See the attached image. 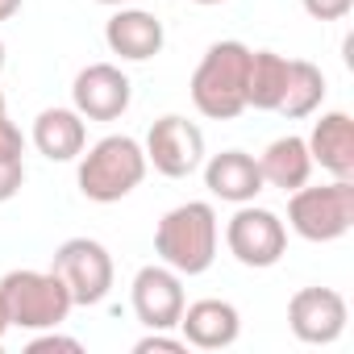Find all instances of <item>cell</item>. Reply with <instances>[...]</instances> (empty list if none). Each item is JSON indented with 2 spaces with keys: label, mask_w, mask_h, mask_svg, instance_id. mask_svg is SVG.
<instances>
[{
  "label": "cell",
  "mask_w": 354,
  "mask_h": 354,
  "mask_svg": "<svg viewBox=\"0 0 354 354\" xmlns=\"http://www.w3.org/2000/svg\"><path fill=\"white\" fill-rule=\"evenodd\" d=\"M21 13V0H0V21H9Z\"/></svg>",
  "instance_id": "d4e9b609"
},
{
  "label": "cell",
  "mask_w": 354,
  "mask_h": 354,
  "mask_svg": "<svg viewBox=\"0 0 354 354\" xmlns=\"http://www.w3.org/2000/svg\"><path fill=\"white\" fill-rule=\"evenodd\" d=\"M192 5H225V0H192Z\"/></svg>",
  "instance_id": "83f0119b"
},
{
  "label": "cell",
  "mask_w": 354,
  "mask_h": 354,
  "mask_svg": "<svg viewBox=\"0 0 354 354\" xmlns=\"http://www.w3.org/2000/svg\"><path fill=\"white\" fill-rule=\"evenodd\" d=\"M129 304H133V317L146 325V329H175L180 325V313L188 304L184 296V275L171 271L167 263H150L133 275L129 283Z\"/></svg>",
  "instance_id": "9c48e42d"
},
{
  "label": "cell",
  "mask_w": 354,
  "mask_h": 354,
  "mask_svg": "<svg viewBox=\"0 0 354 354\" xmlns=\"http://www.w3.org/2000/svg\"><path fill=\"white\" fill-rule=\"evenodd\" d=\"M288 84V59L275 50H250V71H246V109L275 113L283 100Z\"/></svg>",
  "instance_id": "d6986e66"
},
{
  "label": "cell",
  "mask_w": 354,
  "mask_h": 354,
  "mask_svg": "<svg viewBox=\"0 0 354 354\" xmlns=\"http://www.w3.org/2000/svg\"><path fill=\"white\" fill-rule=\"evenodd\" d=\"M26 184V162L21 158H0V205L13 201Z\"/></svg>",
  "instance_id": "ffe728a7"
},
{
  "label": "cell",
  "mask_w": 354,
  "mask_h": 354,
  "mask_svg": "<svg viewBox=\"0 0 354 354\" xmlns=\"http://www.w3.org/2000/svg\"><path fill=\"white\" fill-rule=\"evenodd\" d=\"M142 150H146V162L158 175H167V180H188L205 162V133H201L196 121H188L180 113H167L150 125Z\"/></svg>",
  "instance_id": "ba28073f"
},
{
  "label": "cell",
  "mask_w": 354,
  "mask_h": 354,
  "mask_svg": "<svg viewBox=\"0 0 354 354\" xmlns=\"http://www.w3.org/2000/svg\"><path fill=\"white\" fill-rule=\"evenodd\" d=\"M217 242H221V225H217V209L209 201L175 205L154 225L158 263H167L180 275H205L217 259Z\"/></svg>",
  "instance_id": "6da1fadb"
},
{
  "label": "cell",
  "mask_w": 354,
  "mask_h": 354,
  "mask_svg": "<svg viewBox=\"0 0 354 354\" xmlns=\"http://www.w3.org/2000/svg\"><path fill=\"white\" fill-rule=\"evenodd\" d=\"M50 271L67 283L71 292V304H100L109 292H113V254L104 250V242L96 238H67L55 259H50Z\"/></svg>",
  "instance_id": "8992f818"
},
{
  "label": "cell",
  "mask_w": 354,
  "mask_h": 354,
  "mask_svg": "<svg viewBox=\"0 0 354 354\" xmlns=\"http://www.w3.org/2000/svg\"><path fill=\"white\" fill-rule=\"evenodd\" d=\"M0 300H5L9 325L13 329H30V333L59 329L67 321V313L75 308L67 283L55 271H34V267L9 271L5 279H0Z\"/></svg>",
  "instance_id": "277c9868"
},
{
  "label": "cell",
  "mask_w": 354,
  "mask_h": 354,
  "mask_svg": "<svg viewBox=\"0 0 354 354\" xmlns=\"http://www.w3.org/2000/svg\"><path fill=\"white\" fill-rule=\"evenodd\" d=\"M0 113H5V92H0Z\"/></svg>",
  "instance_id": "f546056e"
},
{
  "label": "cell",
  "mask_w": 354,
  "mask_h": 354,
  "mask_svg": "<svg viewBox=\"0 0 354 354\" xmlns=\"http://www.w3.org/2000/svg\"><path fill=\"white\" fill-rule=\"evenodd\" d=\"M201 167H205V188L225 205H250L267 188L263 171H259V158L246 154V150H221Z\"/></svg>",
  "instance_id": "5bb4252c"
},
{
  "label": "cell",
  "mask_w": 354,
  "mask_h": 354,
  "mask_svg": "<svg viewBox=\"0 0 354 354\" xmlns=\"http://www.w3.org/2000/svg\"><path fill=\"white\" fill-rule=\"evenodd\" d=\"M0 158H26V133L9 121V113H0Z\"/></svg>",
  "instance_id": "7402d4cb"
},
{
  "label": "cell",
  "mask_w": 354,
  "mask_h": 354,
  "mask_svg": "<svg viewBox=\"0 0 354 354\" xmlns=\"http://www.w3.org/2000/svg\"><path fill=\"white\" fill-rule=\"evenodd\" d=\"M133 100V84L113 63H92L71 84V109L84 121H117Z\"/></svg>",
  "instance_id": "8fae6325"
},
{
  "label": "cell",
  "mask_w": 354,
  "mask_h": 354,
  "mask_svg": "<svg viewBox=\"0 0 354 354\" xmlns=\"http://www.w3.org/2000/svg\"><path fill=\"white\" fill-rule=\"evenodd\" d=\"M42 350H71V354H80L84 346H80L75 337H63V333H55V329H42V337L30 342V354H42Z\"/></svg>",
  "instance_id": "cb8c5ba5"
},
{
  "label": "cell",
  "mask_w": 354,
  "mask_h": 354,
  "mask_svg": "<svg viewBox=\"0 0 354 354\" xmlns=\"http://www.w3.org/2000/svg\"><path fill=\"white\" fill-rule=\"evenodd\" d=\"M133 350L138 354H150V350H167V354H184L188 350V342L184 337H167V329H150L142 342H133Z\"/></svg>",
  "instance_id": "603a6c76"
},
{
  "label": "cell",
  "mask_w": 354,
  "mask_h": 354,
  "mask_svg": "<svg viewBox=\"0 0 354 354\" xmlns=\"http://www.w3.org/2000/svg\"><path fill=\"white\" fill-rule=\"evenodd\" d=\"M30 142L38 146L42 158H50V162H71V158H80L84 146H88V125H84V117H80L75 109H59V104H55V109H42V113L34 117Z\"/></svg>",
  "instance_id": "2e32d148"
},
{
  "label": "cell",
  "mask_w": 354,
  "mask_h": 354,
  "mask_svg": "<svg viewBox=\"0 0 354 354\" xmlns=\"http://www.w3.org/2000/svg\"><path fill=\"white\" fill-rule=\"evenodd\" d=\"M300 5L313 21H342L354 9V0H300Z\"/></svg>",
  "instance_id": "44dd1931"
},
{
  "label": "cell",
  "mask_w": 354,
  "mask_h": 354,
  "mask_svg": "<svg viewBox=\"0 0 354 354\" xmlns=\"http://www.w3.org/2000/svg\"><path fill=\"white\" fill-rule=\"evenodd\" d=\"M238 333H242V313L230 300L205 296L196 304H184L180 313V337L196 350H225L238 342Z\"/></svg>",
  "instance_id": "7c38bea8"
},
{
  "label": "cell",
  "mask_w": 354,
  "mask_h": 354,
  "mask_svg": "<svg viewBox=\"0 0 354 354\" xmlns=\"http://www.w3.org/2000/svg\"><path fill=\"white\" fill-rule=\"evenodd\" d=\"M246 71H250V46L246 42H213L205 59L192 71V104L209 121H234L246 113Z\"/></svg>",
  "instance_id": "7a4b0ae2"
},
{
  "label": "cell",
  "mask_w": 354,
  "mask_h": 354,
  "mask_svg": "<svg viewBox=\"0 0 354 354\" xmlns=\"http://www.w3.org/2000/svg\"><path fill=\"white\" fill-rule=\"evenodd\" d=\"M325 71L308 59H288V84H283V100L275 113H283L288 121H300V117H313L325 100Z\"/></svg>",
  "instance_id": "ac0fdd59"
},
{
  "label": "cell",
  "mask_w": 354,
  "mask_h": 354,
  "mask_svg": "<svg viewBox=\"0 0 354 354\" xmlns=\"http://www.w3.org/2000/svg\"><path fill=\"white\" fill-rule=\"evenodd\" d=\"M104 42H109V50L117 55V59H125V63H146V59H154L158 50H162V42H167V30H162V21L154 17V13H146V9H117L109 21H104Z\"/></svg>",
  "instance_id": "4fadbf2b"
},
{
  "label": "cell",
  "mask_w": 354,
  "mask_h": 354,
  "mask_svg": "<svg viewBox=\"0 0 354 354\" xmlns=\"http://www.w3.org/2000/svg\"><path fill=\"white\" fill-rule=\"evenodd\" d=\"M259 171H263V184L267 188H279V192H296L308 184L313 175V154H308V142L288 133V138H275L263 154H259Z\"/></svg>",
  "instance_id": "e0dca14e"
},
{
  "label": "cell",
  "mask_w": 354,
  "mask_h": 354,
  "mask_svg": "<svg viewBox=\"0 0 354 354\" xmlns=\"http://www.w3.org/2000/svg\"><path fill=\"white\" fill-rule=\"evenodd\" d=\"M13 325H9V313H5V300H0V342H5V333H9Z\"/></svg>",
  "instance_id": "484cf974"
},
{
  "label": "cell",
  "mask_w": 354,
  "mask_h": 354,
  "mask_svg": "<svg viewBox=\"0 0 354 354\" xmlns=\"http://www.w3.org/2000/svg\"><path fill=\"white\" fill-rule=\"evenodd\" d=\"M350 308L342 300V292L333 288H300L288 300V325L296 333V342L304 346H329L346 333Z\"/></svg>",
  "instance_id": "30bf717a"
},
{
  "label": "cell",
  "mask_w": 354,
  "mask_h": 354,
  "mask_svg": "<svg viewBox=\"0 0 354 354\" xmlns=\"http://www.w3.org/2000/svg\"><path fill=\"white\" fill-rule=\"evenodd\" d=\"M146 150L138 138L129 133H109L100 138L84 158H80V171H75V184L88 201L96 205H117L125 201L142 180H146Z\"/></svg>",
  "instance_id": "3957f363"
},
{
  "label": "cell",
  "mask_w": 354,
  "mask_h": 354,
  "mask_svg": "<svg viewBox=\"0 0 354 354\" xmlns=\"http://www.w3.org/2000/svg\"><path fill=\"white\" fill-rule=\"evenodd\" d=\"M96 5H109V9H121V5H129V0H96Z\"/></svg>",
  "instance_id": "4316f807"
},
{
  "label": "cell",
  "mask_w": 354,
  "mask_h": 354,
  "mask_svg": "<svg viewBox=\"0 0 354 354\" xmlns=\"http://www.w3.org/2000/svg\"><path fill=\"white\" fill-rule=\"evenodd\" d=\"M313 167L329 171L333 180H354V121L350 113H325L304 138Z\"/></svg>",
  "instance_id": "9a60e30c"
},
{
  "label": "cell",
  "mask_w": 354,
  "mask_h": 354,
  "mask_svg": "<svg viewBox=\"0 0 354 354\" xmlns=\"http://www.w3.org/2000/svg\"><path fill=\"white\" fill-rule=\"evenodd\" d=\"M225 246L230 254L242 263V267H254V271H267L283 259L288 250V225L279 221V213L271 209H259L254 201L250 205H238V213L230 217L225 225Z\"/></svg>",
  "instance_id": "52a82bcc"
},
{
  "label": "cell",
  "mask_w": 354,
  "mask_h": 354,
  "mask_svg": "<svg viewBox=\"0 0 354 354\" xmlns=\"http://www.w3.org/2000/svg\"><path fill=\"white\" fill-rule=\"evenodd\" d=\"M0 71H5V42H0Z\"/></svg>",
  "instance_id": "f1b7e54d"
},
{
  "label": "cell",
  "mask_w": 354,
  "mask_h": 354,
  "mask_svg": "<svg viewBox=\"0 0 354 354\" xmlns=\"http://www.w3.org/2000/svg\"><path fill=\"white\" fill-rule=\"evenodd\" d=\"M288 225L304 242H337L354 225V180H333L325 188H296L288 201Z\"/></svg>",
  "instance_id": "5b68a950"
}]
</instances>
